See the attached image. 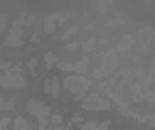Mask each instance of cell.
I'll list each match as a JSON object with an SVG mask.
<instances>
[{
	"label": "cell",
	"mask_w": 155,
	"mask_h": 130,
	"mask_svg": "<svg viewBox=\"0 0 155 130\" xmlns=\"http://www.w3.org/2000/svg\"><path fill=\"white\" fill-rule=\"evenodd\" d=\"M62 69H64V71H76V74H81V71L86 69V62H79V64H64Z\"/></svg>",
	"instance_id": "7"
},
{
	"label": "cell",
	"mask_w": 155,
	"mask_h": 130,
	"mask_svg": "<svg viewBox=\"0 0 155 130\" xmlns=\"http://www.w3.org/2000/svg\"><path fill=\"white\" fill-rule=\"evenodd\" d=\"M84 108H86V110H108V108H111V103H108L106 98H101V96L91 94V96L84 101Z\"/></svg>",
	"instance_id": "3"
},
{
	"label": "cell",
	"mask_w": 155,
	"mask_h": 130,
	"mask_svg": "<svg viewBox=\"0 0 155 130\" xmlns=\"http://www.w3.org/2000/svg\"><path fill=\"white\" fill-rule=\"evenodd\" d=\"M108 120H104V123H84L81 125V130H108Z\"/></svg>",
	"instance_id": "6"
},
{
	"label": "cell",
	"mask_w": 155,
	"mask_h": 130,
	"mask_svg": "<svg viewBox=\"0 0 155 130\" xmlns=\"http://www.w3.org/2000/svg\"><path fill=\"white\" fill-rule=\"evenodd\" d=\"M64 86L71 91L74 96H84L86 88H89V81L81 79V76H67V79H64Z\"/></svg>",
	"instance_id": "2"
},
{
	"label": "cell",
	"mask_w": 155,
	"mask_h": 130,
	"mask_svg": "<svg viewBox=\"0 0 155 130\" xmlns=\"http://www.w3.org/2000/svg\"><path fill=\"white\" fill-rule=\"evenodd\" d=\"M5 44H10V47H20L22 44V30L20 27H12V32H10V37H8V40H5Z\"/></svg>",
	"instance_id": "4"
},
{
	"label": "cell",
	"mask_w": 155,
	"mask_h": 130,
	"mask_svg": "<svg viewBox=\"0 0 155 130\" xmlns=\"http://www.w3.org/2000/svg\"><path fill=\"white\" fill-rule=\"evenodd\" d=\"M135 42V37H123V42H121V54H128L130 44Z\"/></svg>",
	"instance_id": "8"
},
{
	"label": "cell",
	"mask_w": 155,
	"mask_h": 130,
	"mask_svg": "<svg viewBox=\"0 0 155 130\" xmlns=\"http://www.w3.org/2000/svg\"><path fill=\"white\" fill-rule=\"evenodd\" d=\"M10 128V120L8 118H0V130H8Z\"/></svg>",
	"instance_id": "12"
},
{
	"label": "cell",
	"mask_w": 155,
	"mask_h": 130,
	"mask_svg": "<svg viewBox=\"0 0 155 130\" xmlns=\"http://www.w3.org/2000/svg\"><path fill=\"white\" fill-rule=\"evenodd\" d=\"M138 40H140V44L145 47V52H150V47H153V30H143V32H138Z\"/></svg>",
	"instance_id": "5"
},
{
	"label": "cell",
	"mask_w": 155,
	"mask_h": 130,
	"mask_svg": "<svg viewBox=\"0 0 155 130\" xmlns=\"http://www.w3.org/2000/svg\"><path fill=\"white\" fill-rule=\"evenodd\" d=\"M27 108H30V113H32V116H37L42 123H47V118L52 116V108H49L47 103H42V101H37V98L27 101Z\"/></svg>",
	"instance_id": "1"
},
{
	"label": "cell",
	"mask_w": 155,
	"mask_h": 130,
	"mask_svg": "<svg viewBox=\"0 0 155 130\" xmlns=\"http://www.w3.org/2000/svg\"><path fill=\"white\" fill-rule=\"evenodd\" d=\"M47 88H49L52 96H57V94H59V81H57V79H49V81H47Z\"/></svg>",
	"instance_id": "9"
},
{
	"label": "cell",
	"mask_w": 155,
	"mask_h": 130,
	"mask_svg": "<svg viewBox=\"0 0 155 130\" xmlns=\"http://www.w3.org/2000/svg\"><path fill=\"white\" fill-rule=\"evenodd\" d=\"M49 123H52V125L57 128V125L62 123V116H59V113H52V116H49Z\"/></svg>",
	"instance_id": "11"
},
{
	"label": "cell",
	"mask_w": 155,
	"mask_h": 130,
	"mask_svg": "<svg viewBox=\"0 0 155 130\" xmlns=\"http://www.w3.org/2000/svg\"><path fill=\"white\" fill-rule=\"evenodd\" d=\"M3 106H5V98H0V108H3Z\"/></svg>",
	"instance_id": "13"
},
{
	"label": "cell",
	"mask_w": 155,
	"mask_h": 130,
	"mask_svg": "<svg viewBox=\"0 0 155 130\" xmlns=\"http://www.w3.org/2000/svg\"><path fill=\"white\" fill-rule=\"evenodd\" d=\"M54 22H57V15H49V17H47V22H45V30L52 32V30H54Z\"/></svg>",
	"instance_id": "10"
}]
</instances>
